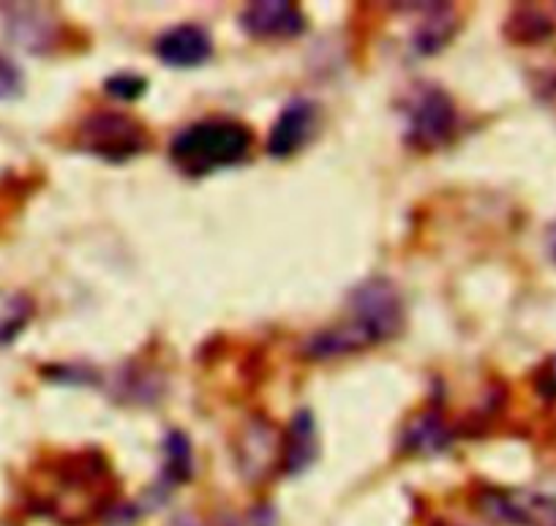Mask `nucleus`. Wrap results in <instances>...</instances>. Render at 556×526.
Returning <instances> with one entry per match:
<instances>
[{"instance_id":"f257e3e1","label":"nucleus","mask_w":556,"mask_h":526,"mask_svg":"<svg viewBox=\"0 0 556 526\" xmlns=\"http://www.w3.org/2000/svg\"><path fill=\"white\" fill-rule=\"evenodd\" d=\"M249 126L229 117H205L180 128L169 142V161L186 178H205L211 172L240 164L249 155Z\"/></svg>"},{"instance_id":"f03ea898","label":"nucleus","mask_w":556,"mask_h":526,"mask_svg":"<svg viewBox=\"0 0 556 526\" xmlns=\"http://www.w3.org/2000/svg\"><path fill=\"white\" fill-rule=\"evenodd\" d=\"M77 139L85 153L112 164H123L151 145L148 128L123 112H93L83 121Z\"/></svg>"},{"instance_id":"7ed1b4c3","label":"nucleus","mask_w":556,"mask_h":526,"mask_svg":"<svg viewBox=\"0 0 556 526\" xmlns=\"http://www.w3.org/2000/svg\"><path fill=\"white\" fill-rule=\"evenodd\" d=\"M406 142L415 150H437L447 145L456 134L458 110L456 101L434 85H424L409 96L406 107Z\"/></svg>"},{"instance_id":"20e7f679","label":"nucleus","mask_w":556,"mask_h":526,"mask_svg":"<svg viewBox=\"0 0 556 526\" xmlns=\"http://www.w3.org/2000/svg\"><path fill=\"white\" fill-rule=\"evenodd\" d=\"M350 316L371 330L377 343L399 336L404 327V303H401L399 289L388 278H368L357 284L350 292Z\"/></svg>"},{"instance_id":"39448f33","label":"nucleus","mask_w":556,"mask_h":526,"mask_svg":"<svg viewBox=\"0 0 556 526\" xmlns=\"http://www.w3.org/2000/svg\"><path fill=\"white\" fill-rule=\"evenodd\" d=\"M480 510L489 518L510 526H556V493L534 488L513 491H483L478 497Z\"/></svg>"},{"instance_id":"423d86ee","label":"nucleus","mask_w":556,"mask_h":526,"mask_svg":"<svg viewBox=\"0 0 556 526\" xmlns=\"http://www.w3.org/2000/svg\"><path fill=\"white\" fill-rule=\"evenodd\" d=\"M238 23L251 39L287 41L306 34V17H303V12L295 3H287V0H260V3H249L240 12Z\"/></svg>"},{"instance_id":"0eeeda50","label":"nucleus","mask_w":556,"mask_h":526,"mask_svg":"<svg viewBox=\"0 0 556 526\" xmlns=\"http://www.w3.org/2000/svg\"><path fill=\"white\" fill-rule=\"evenodd\" d=\"M317 121L319 110L314 101L292 99L290 104H285V110L278 112L276 123L267 134V153L278 161L292 159L312 139Z\"/></svg>"},{"instance_id":"6e6552de","label":"nucleus","mask_w":556,"mask_h":526,"mask_svg":"<svg viewBox=\"0 0 556 526\" xmlns=\"http://www.w3.org/2000/svg\"><path fill=\"white\" fill-rule=\"evenodd\" d=\"M0 14H3V25H7V34L14 45L30 52H45L55 45L58 23L47 7L9 3V7H0Z\"/></svg>"},{"instance_id":"1a4fd4ad","label":"nucleus","mask_w":556,"mask_h":526,"mask_svg":"<svg viewBox=\"0 0 556 526\" xmlns=\"http://www.w3.org/2000/svg\"><path fill=\"white\" fill-rule=\"evenodd\" d=\"M156 58L169 68H197L211 61L213 39L200 25H175L156 39Z\"/></svg>"},{"instance_id":"9d476101","label":"nucleus","mask_w":556,"mask_h":526,"mask_svg":"<svg viewBox=\"0 0 556 526\" xmlns=\"http://www.w3.org/2000/svg\"><path fill=\"white\" fill-rule=\"evenodd\" d=\"M377 338L371 336L363 322H357L355 316H350L341 325L328 327V330H319L314 336L306 338L303 343V355L308 361H336V358L355 355V352H363V349L374 347Z\"/></svg>"},{"instance_id":"9b49d317","label":"nucleus","mask_w":556,"mask_h":526,"mask_svg":"<svg viewBox=\"0 0 556 526\" xmlns=\"http://www.w3.org/2000/svg\"><path fill=\"white\" fill-rule=\"evenodd\" d=\"M281 450H285V461L281 464H285L287 475H301V472H306L317 461L319 437L312 412L301 410L292 417L290 428L285 434V442H281Z\"/></svg>"},{"instance_id":"f8f14e48","label":"nucleus","mask_w":556,"mask_h":526,"mask_svg":"<svg viewBox=\"0 0 556 526\" xmlns=\"http://www.w3.org/2000/svg\"><path fill=\"white\" fill-rule=\"evenodd\" d=\"M194 472V455H191V442L184 431H169L164 437V472L162 480L167 486H180Z\"/></svg>"},{"instance_id":"ddd939ff","label":"nucleus","mask_w":556,"mask_h":526,"mask_svg":"<svg viewBox=\"0 0 556 526\" xmlns=\"http://www.w3.org/2000/svg\"><path fill=\"white\" fill-rule=\"evenodd\" d=\"M34 300L23 292H0V343H12L28 327Z\"/></svg>"},{"instance_id":"4468645a","label":"nucleus","mask_w":556,"mask_h":526,"mask_svg":"<svg viewBox=\"0 0 556 526\" xmlns=\"http://www.w3.org/2000/svg\"><path fill=\"white\" fill-rule=\"evenodd\" d=\"M453 12L451 7H434V14L426 20L415 34V47L420 50V55H434L437 50L447 45L453 39Z\"/></svg>"},{"instance_id":"2eb2a0df","label":"nucleus","mask_w":556,"mask_h":526,"mask_svg":"<svg viewBox=\"0 0 556 526\" xmlns=\"http://www.w3.org/2000/svg\"><path fill=\"white\" fill-rule=\"evenodd\" d=\"M447 444V428L440 421L437 412H426L424 417H417L409 423V437H406V448L424 450V453H437Z\"/></svg>"},{"instance_id":"dca6fc26","label":"nucleus","mask_w":556,"mask_h":526,"mask_svg":"<svg viewBox=\"0 0 556 526\" xmlns=\"http://www.w3.org/2000/svg\"><path fill=\"white\" fill-rule=\"evenodd\" d=\"M104 90L112 96V99L134 101L148 90V79L139 77L137 72H121V74H115V77L106 79Z\"/></svg>"},{"instance_id":"f3484780","label":"nucleus","mask_w":556,"mask_h":526,"mask_svg":"<svg viewBox=\"0 0 556 526\" xmlns=\"http://www.w3.org/2000/svg\"><path fill=\"white\" fill-rule=\"evenodd\" d=\"M23 93V72L12 58L0 55V101L14 99Z\"/></svg>"},{"instance_id":"a211bd4d","label":"nucleus","mask_w":556,"mask_h":526,"mask_svg":"<svg viewBox=\"0 0 556 526\" xmlns=\"http://www.w3.org/2000/svg\"><path fill=\"white\" fill-rule=\"evenodd\" d=\"M545 246H548V256L556 262V224L548 229V235H545Z\"/></svg>"},{"instance_id":"6ab92c4d","label":"nucleus","mask_w":556,"mask_h":526,"mask_svg":"<svg viewBox=\"0 0 556 526\" xmlns=\"http://www.w3.org/2000/svg\"><path fill=\"white\" fill-rule=\"evenodd\" d=\"M169 526H197V521L189 518V515H180V518H175Z\"/></svg>"},{"instance_id":"aec40b11","label":"nucleus","mask_w":556,"mask_h":526,"mask_svg":"<svg viewBox=\"0 0 556 526\" xmlns=\"http://www.w3.org/2000/svg\"><path fill=\"white\" fill-rule=\"evenodd\" d=\"M551 383H554V388H556V358H554V363H551Z\"/></svg>"}]
</instances>
